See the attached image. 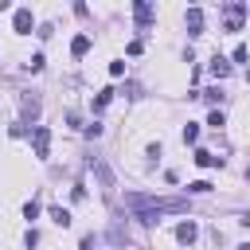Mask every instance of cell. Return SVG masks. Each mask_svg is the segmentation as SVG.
Returning a JSON list of instances; mask_svg holds the SVG:
<instances>
[{"label":"cell","instance_id":"obj_1","mask_svg":"<svg viewBox=\"0 0 250 250\" xmlns=\"http://www.w3.org/2000/svg\"><path fill=\"white\" fill-rule=\"evenodd\" d=\"M125 207L141 219V223H156L160 215H184L188 211V199L172 195V199H156V195H125Z\"/></svg>","mask_w":250,"mask_h":250},{"label":"cell","instance_id":"obj_2","mask_svg":"<svg viewBox=\"0 0 250 250\" xmlns=\"http://www.w3.org/2000/svg\"><path fill=\"white\" fill-rule=\"evenodd\" d=\"M223 12H227V20H223V31H242V16H246L250 8H246L242 0H230Z\"/></svg>","mask_w":250,"mask_h":250},{"label":"cell","instance_id":"obj_3","mask_svg":"<svg viewBox=\"0 0 250 250\" xmlns=\"http://www.w3.org/2000/svg\"><path fill=\"white\" fill-rule=\"evenodd\" d=\"M31 145H35V156L47 160V156H51V129H47V125H35V129H31Z\"/></svg>","mask_w":250,"mask_h":250},{"label":"cell","instance_id":"obj_4","mask_svg":"<svg viewBox=\"0 0 250 250\" xmlns=\"http://www.w3.org/2000/svg\"><path fill=\"white\" fill-rule=\"evenodd\" d=\"M12 27H16V35H31V27H35V16H31V8H16V16H12Z\"/></svg>","mask_w":250,"mask_h":250},{"label":"cell","instance_id":"obj_5","mask_svg":"<svg viewBox=\"0 0 250 250\" xmlns=\"http://www.w3.org/2000/svg\"><path fill=\"white\" fill-rule=\"evenodd\" d=\"M90 168H94V176H98V184H102V191H113V168L105 164V160H90Z\"/></svg>","mask_w":250,"mask_h":250},{"label":"cell","instance_id":"obj_6","mask_svg":"<svg viewBox=\"0 0 250 250\" xmlns=\"http://www.w3.org/2000/svg\"><path fill=\"white\" fill-rule=\"evenodd\" d=\"M195 238H199V227H195V219H184V223L176 227V242H180V246H191Z\"/></svg>","mask_w":250,"mask_h":250},{"label":"cell","instance_id":"obj_7","mask_svg":"<svg viewBox=\"0 0 250 250\" xmlns=\"http://www.w3.org/2000/svg\"><path fill=\"white\" fill-rule=\"evenodd\" d=\"M152 16H156V12H152V4H148V0H137V4H133V20H137V27H141V31L152 23Z\"/></svg>","mask_w":250,"mask_h":250},{"label":"cell","instance_id":"obj_8","mask_svg":"<svg viewBox=\"0 0 250 250\" xmlns=\"http://www.w3.org/2000/svg\"><path fill=\"white\" fill-rule=\"evenodd\" d=\"M184 23H188V35H203V8H188L184 12Z\"/></svg>","mask_w":250,"mask_h":250},{"label":"cell","instance_id":"obj_9","mask_svg":"<svg viewBox=\"0 0 250 250\" xmlns=\"http://www.w3.org/2000/svg\"><path fill=\"white\" fill-rule=\"evenodd\" d=\"M20 117H23V125H31V121L39 117V98L23 94V98H20Z\"/></svg>","mask_w":250,"mask_h":250},{"label":"cell","instance_id":"obj_10","mask_svg":"<svg viewBox=\"0 0 250 250\" xmlns=\"http://www.w3.org/2000/svg\"><path fill=\"white\" fill-rule=\"evenodd\" d=\"M195 164H199V168H219L223 156H215V152H207V148H195Z\"/></svg>","mask_w":250,"mask_h":250},{"label":"cell","instance_id":"obj_11","mask_svg":"<svg viewBox=\"0 0 250 250\" xmlns=\"http://www.w3.org/2000/svg\"><path fill=\"white\" fill-rule=\"evenodd\" d=\"M86 51H90V35H74V39H70V55H74V59H82Z\"/></svg>","mask_w":250,"mask_h":250},{"label":"cell","instance_id":"obj_12","mask_svg":"<svg viewBox=\"0 0 250 250\" xmlns=\"http://www.w3.org/2000/svg\"><path fill=\"white\" fill-rule=\"evenodd\" d=\"M207 70H211V74H215V78H227V74H230V62H227V59H223V55H215V59H211V66H207Z\"/></svg>","mask_w":250,"mask_h":250},{"label":"cell","instance_id":"obj_13","mask_svg":"<svg viewBox=\"0 0 250 250\" xmlns=\"http://www.w3.org/2000/svg\"><path fill=\"white\" fill-rule=\"evenodd\" d=\"M109 102H113V90H109V86H105V90H98V94H94V109H105V105H109Z\"/></svg>","mask_w":250,"mask_h":250},{"label":"cell","instance_id":"obj_14","mask_svg":"<svg viewBox=\"0 0 250 250\" xmlns=\"http://www.w3.org/2000/svg\"><path fill=\"white\" fill-rule=\"evenodd\" d=\"M180 137H184V145H195V141H199V125H195V121H188Z\"/></svg>","mask_w":250,"mask_h":250},{"label":"cell","instance_id":"obj_15","mask_svg":"<svg viewBox=\"0 0 250 250\" xmlns=\"http://www.w3.org/2000/svg\"><path fill=\"white\" fill-rule=\"evenodd\" d=\"M51 219H55L59 227H70V211H66V207H51Z\"/></svg>","mask_w":250,"mask_h":250},{"label":"cell","instance_id":"obj_16","mask_svg":"<svg viewBox=\"0 0 250 250\" xmlns=\"http://www.w3.org/2000/svg\"><path fill=\"white\" fill-rule=\"evenodd\" d=\"M188 191H191V195H207V191H211V184H207V180H191V184H188Z\"/></svg>","mask_w":250,"mask_h":250},{"label":"cell","instance_id":"obj_17","mask_svg":"<svg viewBox=\"0 0 250 250\" xmlns=\"http://www.w3.org/2000/svg\"><path fill=\"white\" fill-rule=\"evenodd\" d=\"M23 219H27V223H31V219H39V203H35V199H27V203H23Z\"/></svg>","mask_w":250,"mask_h":250},{"label":"cell","instance_id":"obj_18","mask_svg":"<svg viewBox=\"0 0 250 250\" xmlns=\"http://www.w3.org/2000/svg\"><path fill=\"white\" fill-rule=\"evenodd\" d=\"M43 62H47L43 55H31V59H27V70H31V74H39V70H43Z\"/></svg>","mask_w":250,"mask_h":250},{"label":"cell","instance_id":"obj_19","mask_svg":"<svg viewBox=\"0 0 250 250\" xmlns=\"http://www.w3.org/2000/svg\"><path fill=\"white\" fill-rule=\"evenodd\" d=\"M199 98H207V102H223V90L211 86V90H199Z\"/></svg>","mask_w":250,"mask_h":250},{"label":"cell","instance_id":"obj_20","mask_svg":"<svg viewBox=\"0 0 250 250\" xmlns=\"http://www.w3.org/2000/svg\"><path fill=\"white\" fill-rule=\"evenodd\" d=\"M207 125H215V129H219V125H227V117H223V109H211V113H207Z\"/></svg>","mask_w":250,"mask_h":250},{"label":"cell","instance_id":"obj_21","mask_svg":"<svg viewBox=\"0 0 250 250\" xmlns=\"http://www.w3.org/2000/svg\"><path fill=\"white\" fill-rule=\"evenodd\" d=\"M109 242H129V230H125V227H113V230H109Z\"/></svg>","mask_w":250,"mask_h":250},{"label":"cell","instance_id":"obj_22","mask_svg":"<svg viewBox=\"0 0 250 250\" xmlns=\"http://www.w3.org/2000/svg\"><path fill=\"white\" fill-rule=\"evenodd\" d=\"M246 55H250V51H246V47H242V43H238V47H234V55H230V59H234V62H246Z\"/></svg>","mask_w":250,"mask_h":250},{"label":"cell","instance_id":"obj_23","mask_svg":"<svg viewBox=\"0 0 250 250\" xmlns=\"http://www.w3.org/2000/svg\"><path fill=\"white\" fill-rule=\"evenodd\" d=\"M109 74H113V78H121V74H125V62H121V59H117V62H109Z\"/></svg>","mask_w":250,"mask_h":250},{"label":"cell","instance_id":"obj_24","mask_svg":"<svg viewBox=\"0 0 250 250\" xmlns=\"http://www.w3.org/2000/svg\"><path fill=\"white\" fill-rule=\"evenodd\" d=\"M94 246H98V238H94V234H86V238L78 242V250H94Z\"/></svg>","mask_w":250,"mask_h":250},{"label":"cell","instance_id":"obj_25","mask_svg":"<svg viewBox=\"0 0 250 250\" xmlns=\"http://www.w3.org/2000/svg\"><path fill=\"white\" fill-rule=\"evenodd\" d=\"M234 250H250V242H242V246H234Z\"/></svg>","mask_w":250,"mask_h":250},{"label":"cell","instance_id":"obj_26","mask_svg":"<svg viewBox=\"0 0 250 250\" xmlns=\"http://www.w3.org/2000/svg\"><path fill=\"white\" fill-rule=\"evenodd\" d=\"M246 176H250V168H246Z\"/></svg>","mask_w":250,"mask_h":250}]
</instances>
